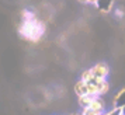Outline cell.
Returning a JSON list of instances; mask_svg holds the SVG:
<instances>
[{
  "label": "cell",
  "instance_id": "cell-1",
  "mask_svg": "<svg viewBox=\"0 0 125 115\" xmlns=\"http://www.w3.org/2000/svg\"><path fill=\"white\" fill-rule=\"evenodd\" d=\"M45 29L46 25L42 21L37 20V18H32V20H23L20 27H18V32L24 39L37 44L44 37Z\"/></svg>",
  "mask_w": 125,
  "mask_h": 115
},
{
  "label": "cell",
  "instance_id": "cell-2",
  "mask_svg": "<svg viewBox=\"0 0 125 115\" xmlns=\"http://www.w3.org/2000/svg\"><path fill=\"white\" fill-rule=\"evenodd\" d=\"M91 69L94 72L96 77H103V79H107L110 75V66L105 62H97L94 66H91Z\"/></svg>",
  "mask_w": 125,
  "mask_h": 115
},
{
  "label": "cell",
  "instance_id": "cell-3",
  "mask_svg": "<svg viewBox=\"0 0 125 115\" xmlns=\"http://www.w3.org/2000/svg\"><path fill=\"white\" fill-rule=\"evenodd\" d=\"M90 108L94 111H100V112H105L107 111V103L103 97H94L93 103L90 104Z\"/></svg>",
  "mask_w": 125,
  "mask_h": 115
},
{
  "label": "cell",
  "instance_id": "cell-4",
  "mask_svg": "<svg viewBox=\"0 0 125 115\" xmlns=\"http://www.w3.org/2000/svg\"><path fill=\"white\" fill-rule=\"evenodd\" d=\"M74 93H76V96L80 97V96H86L87 94V83L83 81L82 79L74 83Z\"/></svg>",
  "mask_w": 125,
  "mask_h": 115
},
{
  "label": "cell",
  "instance_id": "cell-5",
  "mask_svg": "<svg viewBox=\"0 0 125 115\" xmlns=\"http://www.w3.org/2000/svg\"><path fill=\"white\" fill-rule=\"evenodd\" d=\"M97 7L100 9V11H101L103 14H107V13H110L113 10L114 0H100L98 4H97Z\"/></svg>",
  "mask_w": 125,
  "mask_h": 115
},
{
  "label": "cell",
  "instance_id": "cell-6",
  "mask_svg": "<svg viewBox=\"0 0 125 115\" xmlns=\"http://www.w3.org/2000/svg\"><path fill=\"white\" fill-rule=\"evenodd\" d=\"M94 97L90 96V94H86V96H80L77 97V103H79L80 108H86V107H90V104L93 103Z\"/></svg>",
  "mask_w": 125,
  "mask_h": 115
},
{
  "label": "cell",
  "instance_id": "cell-7",
  "mask_svg": "<svg viewBox=\"0 0 125 115\" xmlns=\"http://www.w3.org/2000/svg\"><path fill=\"white\" fill-rule=\"evenodd\" d=\"M80 79L83 81H86V83H90V81H93L94 79H96V75H94V72H93V69H84L82 73H80Z\"/></svg>",
  "mask_w": 125,
  "mask_h": 115
},
{
  "label": "cell",
  "instance_id": "cell-8",
  "mask_svg": "<svg viewBox=\"0 0 125 115\" xmlns=\"http://www.w3.org/2000/svg\"><path fill=\"white\" fill-rule=\"evenodd\" d=\"M97 84V83H96ZM98 86V96L100 97H104V96H107L108 94V91H110V81L108 80H104V81H101V83H98L97 84Z\"/></svg>",
  "mask_w": 125,
  "mask_h": 115
},
{
  "label": "cell",
  "instance_id": "cell-9",
  "mask_svg": "<svg viewBox=\"0 0 125 115\" xmlns=\"http://www.w3.org/2000/svg\"><path fill=\"white\" fill-rule=\"evenodd\" d=\"M87 94H90L93 97H100L98 96V86H97L94 81L87 83Z\"/></svg>",
  "mask_w": 125,
  "mask_h": 115
},
{
  "label": "cell",
  "instance_id": "cell-10",
  "mask_svg": "<svg viewBox=\"0 0 125 115\" xmlns=\"http://www.w3.org/2000/svg\"><path fill=\"white\" fill-rule=\"evenodd\" d=\"M122 96H125V87H124V88H121V90L114 96V98H113V107H118V103H119V100H121Z\"/></svg>",
  "mask_w": 125,
  "mask_h": 115
},
{
  "label": "cell",
  "instance_id": "cell-11",
  "mask_svg": "<svg viewBox=\"0 0 125 115\" xmlns=\"http://www.w3.org/2000/svg\"><path fill=\"white\" fill-rule=\"evenodd\" d=\"M80 115H103V112H100V111H94V109H91L90 107H86V108H82Z\"/></svg>",
  "mask_w": 125,
  "mask_h": 115
},
{
  "label": "cell",
  "instance_id": "cell-12",
  "mask_svg": "<svg viewBox=\"0 0 125 115\" xmlns=\"http://www.w3.org/2000/svg\"><path fill=\"white\" fill-rule=\"evenodd\" d=\"M21 18L23 20H32V18H37L34 13H31L30 10H23L21 11Z\"/></svg>",
  "mask_w": 125,
  "mask_h": 115
},
{
  "label": "cell",
  "instance_id": "cell-13",
  "mask_svg": "<svg viewBox=\"0 0 125 115\" xmlns=\"http://www.w3.org/2000/svg\"><path fill=\"white\" fill-rule=\"evenodd\" d=\"M113 13H114V17L115 18H122L124 17V11H122L121 9H115Z\"/></svg>",
  "mask_w": 125,
  "mask_h": 115
},
{
  "label": "cell",
  "instance_id": "cell-14",
  "mask_svg": "<svg viewBox=\"0 0 125 115\" xmlns=\"http://www.w3.org/2000/svg\"><path fill=\"white\" fill-rule=\"evenodd\" d=\"M98 1H100V0H87V4H93V6H96V7H97Z\"/></svg>",
  "mask_w": 125,
  "mask_h": 115
},
{
  "label": "cell",
  "instance_id": "cell-15",
  "mask_svg": "<svg viewBox=\"0 0 125 115\" xmlns=\"http://www.w3.org/2000/svg\"><path fill=\"white\" fill-rule=\"evenodd\" d=\"M79 3H83V4H87V0H77Z\"/></svg>",
  "mask_w": 125,
  "mask_h": 115
},
{
  "label": "cell",
  "instance_id": "cell-16",
  "mask_svg": "<svg viewBox=\"0 0 125 115\" xmlns=\"http://www.w3.org/2000/svg\"><path fill=\"white\" fill-rule=\"evenodd\" d=\"M70 115H80V114H70Z\"/></svg>",
  "mask_w": 125,
  "mask_h": 115
}]
</instances>
